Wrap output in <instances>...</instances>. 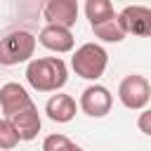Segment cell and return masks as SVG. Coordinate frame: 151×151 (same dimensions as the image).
Returning a JSON list of instances; mask_svg holds the SVG:
<instances>
[{
    "label": "cell",
    "instance_id": "1",
    "mask_svg": "<svg viewBox=\"0 0 151 151\" xmlns=\"http://www.w3.org/2000/svg\"><path fill=\"white\" fill-rule=\"evenodd\" d=\"M26 80L38 92H57L68 80V66L61 57H40L28 59L26 66Z\"/></svg>",
    "mask_w": 151,
    "mask_h": 151
},
{
    "label": "cell",
    "instance_id": "2",
    "mask_svg": "<svg viewBox=\"0 0 151 151\" xmlns=\"http://www.w3.org/2000/svg\"><path fill=\"white\" fill-rule=\"evenodd\" d=\"M35 42H38V38L26 28L9 31L7 35L0 38V64L2 66H17V64L33 59Z\"/></svg>",
    "mask_w": 151,
    "mask_h": 151
},
{
    "label": "cell",
    "instance_id": "3",
    "mask_svg": "<svg viewBox=\"0 0 151 151\" xmlns=\"http://www.w3.org/2000/svg\"><path fill=\"white\" fill-rule=\"evenodd\" d=\"M109 66V52L97 42L80 45L71 57V68L85 80H99Z\"/></svg>",
    "mask_w": 151,
    "mask_h": 151
},
{
    "label": "cell",
    "instance_id": "4",
    "mask_svg": "<svg viewBox=\"0 0 151 151\" xmlns=\"http://www.w3.org/2000/svg\"><path fill=\"white\" fill-rule=\"evenodd\" d=\"M118 99L125 109L130 111H139L149 104L151 99V85L144 76L139 73H132V76H125L118 85Z\"/></svg>",
    "mask_w": 151,
    "mask_h": 151
},
{
    "label": "cell",
    "instance_id": "5",
    "mask_svg": "<svg viewBox=\"0 0 151 151\" xmlns=\"http://www.w3.org/2000/svg\"><path fill=\"white\" fill-rule=\"evenodd\" d=\"M78 106L90 118H104L111 111V106H113V94L109 92V87H104V85H99L94 80V85H90V87L83 90Z\"/></svg>",
    "mask_w": 151,
    "mask_h": 151
},
{
    "label": "cell",
    "instance_id": "6",
    "mask_svg": "<svg viewBox=\"0 0 151 151\" xmlns=\"http://www.w3.org/2000/svg\"><path fill=\"white\" fill-rule=\"evenodd\" d=\"M120 26L125 28L127 35H139V38H151V7L144 5H127L118 14Z\"/></svg>",
    "mask_w": 151,
    "mask_h": 151
},
{
    "label": "cell",
    "instance_id": "7",
    "mask_svg": "<svg viewBox=\"0 0 151 151\" xmlns=\"http://www.w3.org/2000/svg\"><path fill=\"white\" fill-rule=\"evenodd\" d=\"M9 120H12V125H14V130H17V134H19L21 142H31V139H35L38 132H40V127H42L38 106H35L33 101H28V104L21 106L19 111H14V113L9 116Z\"/></svg>",
    "mask_w": 151,
    "mask_h": 151
},
{
    "label": "cell",
    "instance_id": "8",
    "mask_svg": "<svg viewBox=\"0 0 151 151\" xmlns=\"http://www.w3.org/2000/svg\"><path fill=\"white\" fill-rule=\"evenodd\" d=\"M38 42L42 47H47L50 52H57V54H66L73 50V33L68 26H61V24H47L40 33H38Z\"/></svg>",
    "mask_w": 151,
    "mask_h": 151
},
{
    "label": "cell",
    "instance_id": "9",
    "mask_svg": "<svg viewBox=\"0 0 151 151\" xmlns=\"http://www.w3.org/2000/svg\"><path fill=\"white\" fill-rule=\"evenodd\" d=\"M42 17L47 24H61L71 28L78 21V0H47Z\"/></svg>",
    "mask_w": 151,
    "mask_h": 151
},
{
    "label": "cell",
    "instance_id": "10",
    "mask_svg": "<svg viewBox=\"0 0 151 151\" xmlns=\"http://www.w3.org/2000/svg\"><path fill=\"white\" fill-rule=\"evenodd\" d=\"M76 111H78V104L71 94H52L45 104V113L54 123H71L76 118Z\"/></svg>",
    "mask_w": 151,
    "mask_h": 151
},
{
    "label": "cell",
    "instance_id": "11",
    "mask_svg": "<svg viewBox=\"0 0 151 151\" xmlns=\"http://www.w3.org/2000/svg\"><path fill=\"white\" fill-rule=\"evenodd\" d=\"M28 101H31V97H28V92H26L24 85H19V83H5L0 87V109H2L5 118H9L14 111H19L21 106H26Z\"/></svg>",
    "mask_w": 151,
    "mask_h": 151
},
{
    "label": "cell",
    "instance_id": "12",
    "mask_svg": "<svg viewBox=\"0 0 151 151\" xmlns=\"http://www.w3.org/2000/svg\"><path fill=\"white\" fill-rule=\"evenodd\" d=\"M92 31H94V35H97L99 40H104V42H120V40L127 35L125 28H123L120 21H118V14L111 17V19H106V21H101V24H94Z\"/></svg>",
    "mask_w": 151,
    "mask_h": 151
},
{
    "label": "cell",
    "instance_id": "13",
    "mask_svg": "<svg viewBox=\"0 0 151 151\" xmlns=\"http://www.w3.org/2000/svg\"><path fill=\"white\" fill-rule=\"evenodd\" d=\"M85 17L90 19V26L101 24L111 17H116V9L111 5V0H87L85 2Z\"/></svg>",
    "mask_w": 151,
    "mask_h": 151
},
{
    "label": "cell",
    "instance_id": "14",
    "mask_svg": "<svg viewBox=\"0 0 151 151\" xmlns=\"http://www.w3.org/2000/svg\"><path fill=\"white\" fill-rule=\"evenodd\" d=\"M19 134L9 118H0V149H14L19 144Z\"/></svg>",
    "mask_w": 151,
    "mask_h": 151
},
{
    "label": "cell",
    "instance_id": "15",
    "mask_svg": "<svg viewBox=\"0 0 151 151\" xmlns=\"http://www.w3.org/2000/svg\"><path fill=\"white\" fill-rule=\"evenodd\" d=\"M42 149L45 151H71V149H78V144L73 139H68L66 134H50V137H45Z\"/></svg>",
    "mask_w": 151,
    "mask_h": 151
},
{
    "label": "cell",
    "instance_id": "16",
    "mask_svg": "<svg viewBox=\"0 0 151 151\" xmlns=\"http://www.w3.org/2000/svg\"><path fill=\"white\" fill-rule=\"evenodd\" d=\"M137 127H139L144 134L151 137V109H146L144 113H139V118H137Z\"/></svg>",
    "mask_w": 151,
    "mask_h": 151
}]
</instances>
